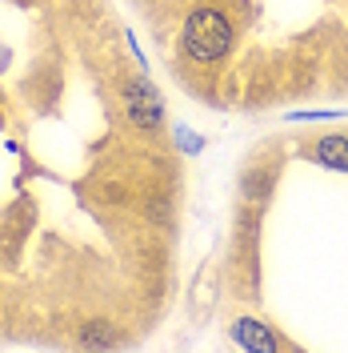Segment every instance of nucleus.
Wrapping results in <instances>:
<instances>
[{
	"instance_id": "obj_1",
	"label": "nucleus",
	"mask_w": 348,
	"mask_h": 353,
	"mask_svg": "<svg viewBox=\"0 0 348 353\" xmlns=\"http://www.w3.org/2000/svg\"><path fill=\"white\" fill-rule=\"evenodd\" d=\"M232 48V24L217 8H200L184 24V52L196 61H220Z\"/></svg>"
},
{
	"instance_id": "obj_2",
	"label": "nucleus",
	"mask_w": 348,
	"mask_h": 353,
	"mask_svg": "<svg viewBox=\"0 0 348 353\" xmlns=\"http://www.w3.org/2000/svg\"><path fill=\"white\" fill-rule=\"evenodd\" d=\"M124 105H129V121L136 129H156L160 121H164V109H160V97H156V88L149 81H129L124 88Z\"/></svg>"
},
{
	"instance_id": "obj_3",
	"label": "nucleus",
	"mask_w": 348,
	"mask_h": 353,
	"mask_svg": "<svg viewBox=\"0 0 348 353\" xmlns=\"http://www.w3.org/2000/svg\"><path fill=\"white\" fill-rule=\"evenodd\" d=\"M232 337H237L244 350H257V353H281V350H292V341H284L276 333H268L264 321H252V317H244L232 325Z\"/></svg>"
},
{
	"instance_id": "obj_4",
	"label": "nucleus",
	"mask_w": 348,
	"mask_h": 353,
	"mask_svg": "<svg viewBox=\"0 0 348 353\" xmlns=\"http://www.w3.org/2000/svg\"><path fill=\"white\" fill-rule=\"evenodd\" d=\"M316 161L328 165V169L348 173V137H325V141L316 145Z\"/></svg>"
}]
</instances>
